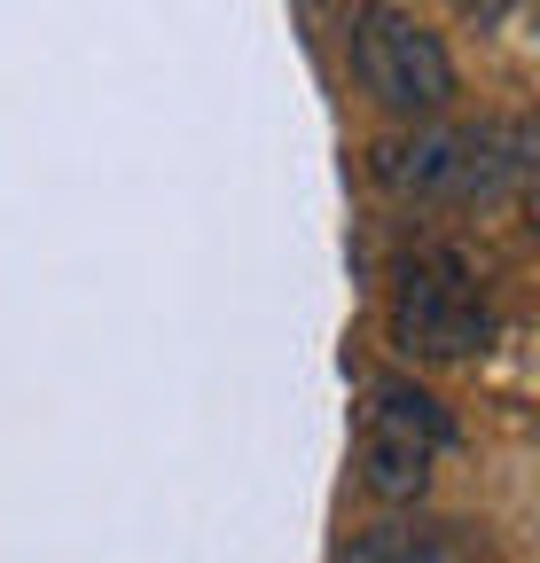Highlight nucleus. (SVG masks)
Instances as JSON below:
<instances>
[{"mask_svg": "<svg viewBox=\"0 0 540 563\" xmlns=\"http://www.w3.org/2000/svg\"><path fill=\"white\" fill-rule=\"evenodd\" d=\"M345 63H353V87L384 110V118H439L454 102V55L431 24H416L408 9L392 0H368L353 9V32H345Z\"/></svg>", "mask_w": 540, "mask_h": 563, "instance_id": "obj_1", "label": "nucleus"}, {"mask_svg": "<svg viewBox=\"0 0 540 563\" xmlns=\"http://www.w3.org/2000/svg\"><path fill=\"white\" fill-rule=\"evenodd\" d=\"M392 336H399V352H416V361H470V352H486L494 313H486V290H478V274H470L462 251L431 243V251H416L399 266Z\"/></svg>", "mask_w": 540, "mask_h": 563, "instance_id": "obj_2", "label": "nucleus"}, {"mask_svg": "<svg viewBox=\"0 0 540 563\" xmlns=\"http://www.w3.org/2000/svg\"><path fill=\"white\" fill-rule=\"evenodd\" d=\"M454 439V422L431 391L416 384H368V407H361V477L376 501H416L423 477H431V454Z\"/></svg>", "mask_w": 540, "mask_h": 563, "instance_id": "obj_3", "label": "nucleus"}, {"mask_svg": "<svg viewBox=\"0 0 540 563\" xmlns=\"http://www.w3.org/2000/svg\"><path fill=\"white\" fill-rule=\"evenodd\" d=\"M376 188L408 203H478V125H416L368 150Z\"/></svg>", "mask_w": 540, "mask_h": 563, "instance_id": "obj_4", "label": "nucleus"}, {"mask_svg": "<svg viewBox=\"0 0 540 563\" xmlns=\"http://www.w3.org/2000/svg\"><path fill=\"white\" fill-rule=\"evenodd\" d=\"M345 563H462V548L431 525H376L345 548Z\"/></svg>", "mask_w": 540, "mask_h": 563, "instance_id": "obj_5", "label": "nucleus"}, {"mask_svg": "<svg viewBox=\"0 0 540 563\" xmlns=\"http://www.w3.org/2000/svg\"><path fill=\"white\" fill-rule=\"evenodd\" d=\"M462 16H478V24H502V16H509V0H462Z\"/></svg>", "mask_w": 540, "mask_h": 563, "instance_id": "obj_6", "label": "nucleus"}]
</instances>
